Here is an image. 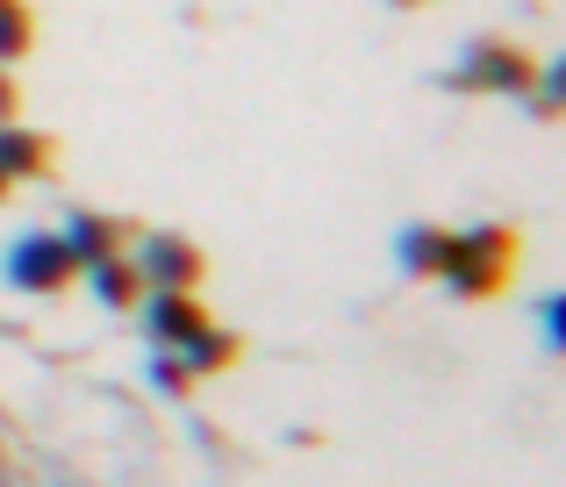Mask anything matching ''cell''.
<instances>
[{"instance_id":"1","label":"cell","mask_w":566,"mask_h":487,"mask_svg":"<svg viewBox=\"0 0 566 487\" xmlns=\"http://www.w3.org/2000/svg\"><path fill=\"white\" fill-rule=\"evenodd\" d=\"M516 258H524V237L510 223H473V230H444V258H438V279L467 301H495L510 287Z\"/></svg>"},{"instance_id":"2","label":"cell","mask_w":566,"mask_h":487,"mask_svg":"<svg viewBox=\"0 0 566 487\" xmlns=\"http://www.w3.org/2000/svg\"><path fill=\"white\" fill-rule=\"evenodd\" d=\"M0 273H8V287H22V294H65L72 279L86 273V258H80V244L57 237V230H29V237L8 244Z\"/></svg>"},{"instance_id":"3","label":"cell","mask_w":566,"mask_h":487,"mask_svg":"<svg viewBox=\"0 0 566 487\" xmlns=\"http://www.w3.org/2000/svg\"><path fill=\"white\" fill-rule=\"evenodd\" d=\"M538 57L524 51V43H502V36H481L467 51V65H452V86H467V94H502V100H524L538 94Z\"/></svg>"},{"instance_id":"4","label":"cell","mask_w":566,"mask_h":487,"mask_svg":"<svg viewBox=\"0 0 566 487\" xmlns=\"http://www.w3.org/2000/svg\"><path fill=\"white\" fill-rule=\"evenodd\" d=\"M137 265H144V279H151V287H201V279H208V258H201V244H187V237H166V230L137 237Z\"/></svg>"},{"instance_id":"5","label":"cell","mask_w":566,"mask_h":487,"mask_svg":"<svg viewBox=\"0 0 566 487\" xmlns=\"http://www.w3.org/2000/svg\"><path fill=\"white\" fill-rule=\"evenodd\" d=\"M144 330H151L166 351H187L193 337L208 330V308L193 301V287H158L151 301H144Z\"/></svg>"},{"instance_id":"6","label":"cell","mask_w":566,"mask_h":487,"mask_svg":"<svg viewBox=\"0 0 566 487\" xmlns=\"http://www.w3.org/2000/svg\"><path fill=\"white\" fill-rule=\"evenodd\" d=\"M0 166H8L14 180H43V172L57 166V137L22 129V123H0Z\"/></svg>"},{"instance_id":"7","label":"cell","mask_w":566,"mask_h":487,"mask_svg":"<svg viewBox=\"0 0 566 487\" xmlns=\"http://www.w3.org/2000/svg\"><path fill=\"white\" fill-rule=\"evenodd\" d=\"M86 273H94V294H101L108 308H137V301H144V287H151V279H144V265H129L123 251H108V258H94Z\"/></svg>"},{"instance_id":"8","label":"cell","mask_w":566,"mask_h":487,"mask_svg":"<svg viewBox=\"0 0 566 487\" xmlns=\"http://www.w3.org/2000/svg\"><path fill=\"white\" fill-rule=\"evenodd\" d=\"M395 258H401V273H409V279H438L444 230H438V223H409V230L395 237Z\"/></svg>"},{"instance_id":"9","label":"cell","mask_w":566,"mask_h":487,"mask_svg":"<svg viewBox=\"0 0 566 487\" xmlns=\"http://www.w3.org/2000/svg\"><path fill=\"white\" fill-rule=\"evenodd\" d=\"M65 237L80 244V258H86V265H94V258H108V251H123L129 237H137V230H129L123 215H72Z\"/></svg>"},{"instance_id":"10","label":"cell","mask_w":566,"mask_h":487,"mask_svg":"<svg viewBox=\"0 0 566 487\" xmlns=\"http://www.w3.org/2000/svg\"><path fill=\"white\" fill-rule=\"evenodd\" d=\"M237 359H244V337H237V330H216V322H208V330L187 345V366H193V373H230Z\"/></svg>"},{"instance_id":"11","label":"cell","mask_w":566,"mask_h":487,"mask_svg":"<svg viewBox=\"0 0 566 487\" xmlns=\"http://www.w3.org/2000/svg\"><path fill=\"white\" fill-rule=\"evenodd\" d=\"M29 43H36V14H29L22 0H0V65L29 57Z\"/></svg>"},{"instance_id":"12","label":"cell","mask_w":566,"mask_h":487,"mask_svg":"<svg viewBox=\"0 0 566 487\" xmlns=\"http://www.w3.org/2000/svg\"><path fill=\"white\" fill-rule=\"evenodd\" d=\"M193 380H201V373L187 366V351H180V359H151V388H158V394H187Z\"/></svg>"},{"instance_id":"13","label":"cell","mask_w":566,"mask_h":487,"mask_svg":"<svg viewBox=\"0 0 566 487\" xmlns=\"http://www.w3.org/2000/svg\"><path fill=\"white\" fill-rule=\"evenodd\" d=\"M538 115H566V57L538 72Z\"/></svg>"},{"instance_id":"14","label":"cell","mask_w":566,"mask_h":487,"mask_svg":"<svg viewBox=\"0 0 566 487\" xmlns=\"http://www.w3.org/2000/svg\"><path fill=\"white\" fill-rule=\"evenodd\" d=\"M545 330H553V345L566 351V294H553V301H545Z\"/></svg>"},{"instance_id":"15","label":"cell","mask_w":566,"mask_h":487,"mask_svg":"<svg viewBox=\"0 0 566 487\" xmlns=\"http://www.w3.org/2000/svg\"><path fill=\"white\" fill-rule=\"evenodd\" d=\"M14 108H22V94H14V80L0 72V123H14Z\"/></svg>"},{"instance_id":"16","label":"cell","mask_w":566,"mask_h":487,"mask_svg":"<svg viewBox=\"0 0 566 487\" xmlns=\"http://www.w3.org/2000/svg\"><path fill=\"white\" fill-rule=\"evenodd\" d=\"M8 194H14V172H8V166H0V201H8Z\"/></svg>"},{"instance_id":"17","label":"cell","mask_w":566,"mask_h":487,"mask_svg":"<svg viewBox=\"0 0 566 487\" xmlns=\"http://www.w3.org/2000/svg\"><path fill=\"white\" fill-rule=\"evenodd\" d=\"M401 8H423V0H401Z\"/></svg>"}]
</instances>
